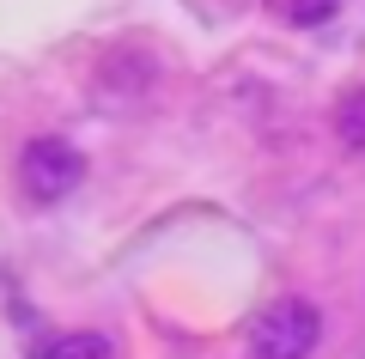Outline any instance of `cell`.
Masks as SVG:
<instances>
[{"mask_svg": "<svg viewBox=\"0 0 365 359\" xmlns=\"http://www.w3.org/2000/svg\"><path fill=\"white\" fill-rule=\"evenodd\" d=\"M317 341H323V310L311 298H274L250 323V359H311Z\"/></svg>", "mask_w": 365, "mask_h": 359, "instance_id": "6da1fadb", "label": "cell"}, {"mask_svg": "<svg viewBox=\"0 0 365 359\" xmlns=\"http://www.w3.org/2000/svg\"><path fill=\"white\" fill-rule=\"evenodd\" d=\"M79 177H86L79 146L55 141V134H37V141H25V153H19V189H25V201H37V207L67 201V195L79 189Z\"/></svg>", "mask_w": 365, "mask_h": 359, "instance_id": "7a4b0ae2", "label": "cell"}, {"mask_svg": "<svg viewBox=\"0 0 365 359\" xmlns=\"http://www.w3.org/2000/svg\"><path fill=\"white\" fill-rule=\"evenodd\" d=\"M37 359H116V347H110V335H98V329H73V335H55Z\"/></svg>", "mask_w": 365, "mask_h": 359, "instance_id": "3957f363", "label": "cell"}, {"mask_svg": "<svg viewBox=\"0 0 365 359\" xmlns=\"http://www.w3.org/2000/svg\"><path fill=\"white\" fill-rule=\"evenodd\" d=\"M335 134L353 146V153H365V86H353L347 98L335 103Z\"/></svg>", "mask_w": 365, "mask_h": 359, "instance_id": "277c9868", "label": "cell"}, {"mask_svg": "<svg viewBox=\"0 0 365 359\" xmlns=\"http://www.w3.org/2000/svg\"><path fill=\"white\" fill-rule=\"evenodd\" d=\"M280 6H287V19L299 31H317V25H329L341 13V0H280Z\"/></svg>", "mask_w": 365, "mask_h": 359, "instance_id": "5b68a950", "label": "cell"}]
</instances>
